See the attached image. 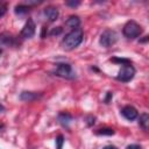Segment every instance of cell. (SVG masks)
Returning a JSON list of instances; mask_svg holds the SVG:
<instances>
[{"mask_svg": "<svg viewBox=\"0 0 149 149\" xmlns=\"http://www.w3.org/2000/svg\"><path fill=\"white\" fill-rule=\"evenodd\" d=\"M0 42L5 45H15V41H14V37L12 35H8V34H2L0 35Z\"/></svg>", "mask_w": 149, "mask_h": 149, "instance_id": "13", "label": "cell"}, {"mask_svg": "<svg viewBox=\"0 0 149 149\" xmlns=\"http://www.w3.org/2000/svg\"><path fill=\"white\" fill-rule=\"evenodd\" d=\"M41 97H42V93H40V92H30V91H23L20 94V99L22 101H26V102L35 101Z\"/></svg>", "mask_w": 149, "mask_h": 149, "instance_id": "9", "label": "cell"}, {"mask_svg": "<svg viewBox=\"0 0 149 149\" xmlns=\"http://www.w3.org/2000/svg\"><path fill=\"white\" fill-rule=\"evenodd\" d=\"M121 114H122V116H123L125 119H127L128 121H133V120H135V119L137 118L139 112H137V109H136L135 107L128 105V106H125V107L121 109Z\"/></svg>", "mask_w": 149, "mask_h": 149, "instance_id": "7", "label": "cell"}, {"mask_svg": "<svg viewBox=\"0 0 149 149\" xmlns=\"http://www.w3.org/2000/svg\"><path fill=\"white\" fill-rule=\"evenodd\" d=\"M6 12H7V7H6V6H1V7H0V17H2Z\"/></svg>", "mask_w": 149, "mask_h": 149, "instance_id": "22", "label": "cell"}, {"mask_svg": "<svg viewBox=\"0 0 149 149\" xmlns=\"http://www.w3.org/2000/svg\"><path fill=\"white\" fill-rule=\"evenodd\" d=\"M3 109H5V107H3V106H2V105H0V113H1V112H2V111H3Z\"/></svg>", "mask_w": 149, "mask_h": 149, "instance_id": "24", "label": "cell"}, {"mask_svg": "<svg viewBox=\"0 0 149 149\" xmlns=\"http://www.w3.org/2000/svg\"><path fill=\"white\" fill-rule=\"evenodd\" d=\"M29 6H27V5H23V3H20V5H17V6H15V9H14V12H15V14H17V15H24V14H27L28 12H29Z\"/></svg>", "mask_w": 149, "mask_h": 149, "instance_id": "14", "label": "cell"}, {"mask_svg": "<svg viewBox=\"0 0 149 149\" xmlns=\"http://www.w3.org/2000/svg\"><path fill=\"white\" fill-rule=\"evenodd\" d=\"M63 143H64V137L63 135H58L56 137V148L57 149H62L63 148Z\"/></svg>", "mask_w": 149, "mask_h": 149, "instance_id": "16", "label": "cell"}, {"mask_svg": "<svg viewBox=\"0 0 149 149\" xmlns=\"http://www.w3.org/2000/svg\"><path fill=\"white\" fill-rule=\"evenodd\" d=\"M111 61L112 62H115V63H120L121 65L122 64H127V63H132L129 59H127V58H118V57H114V58H111Z\"/></svg>", "mask_w": 149, "mask_h": 149, "instance_id": "17", "label": "cell"}, {"mask_svg": "<svg viewBox=\"0 0 149 149\" xmlns=\"http://www.w3.org/2000/svg\"><path fill=\"white\" fill-rule=\"evenodd\" d=\"M35 31H36V26H35V22L33 19H28L20 33V36L22 38H30L35 35Z\"/></svg>", "mask_w": 149, "mask_h": 149, "instance_id": "6", "label": "cell"}, {"mask_svg": "<svg viewBox=\"0 0 149 149\" xmlns=\"http://www.w3.org/2000/svg\"><path fill=\"white\" fill-rule=\"evenodd\" d=\"M114 129L112 128H100L95 132L97 135H107V136H111V135H114Z\"/></svg>", "mask_w": 149, "mask_h": 149, "instance_id": "15", "label": "cell"}, {"mask_svg": "<svg viewBox=\"0 0 149 149\" xmlns=\"http://www.w3.org/2000/svg\"><path fill=\"white\" fill-rule=\"evenodd\" d=\"M1 54H2V49L0 48V55H1Z\"/></svg>", "mask_w": 149, "mask_h": 149, "instance_id": "26", "label": "cell"}, {"mask_svg": "<svg viewBox=\"0 0 149 149\" xmlns=\"http://www.w3.org/2000/svg\"><path fill=\"white\" fill-rule=\"evenodd\" d=\"M127 149H142V147L140 144H129Z\"/></svg>", "mask_w": 149, "mask_h": 149, "instance_id": "21", "label": "cell"}, {"mask_svg": "<svg viewBox=\"0 0 149 149\" xmlns=\"http://www.w3.org/2000/svg\"><path fill=\"white\" fill-rule=\"evenodd\" d=\"M118 41V34L112 29H106L102 31L99 38V44L104 48H109L114 45Z\"/></svg>", "mask_w": 149, "mask_h": 149, "instance_id": "4", "label": "cell"}, {"mask_svg": "<svg viewBox=\"0 0 149 149\" xmlns=\"http://www.w3.org/2000/svg\"><path fill=\"white\" fill-rule=\"evenodd\" d=\"M2 127H3V125H0V129H2Z\"/></svg>", "mask_w": 149, "mask_h": 149, "instance_id": "25", "label": "cell"}, {"mask_svg": "<svg viewBox=\"0 0 149 149\" xmlns=\"http://www.w3.org/2000/svg\"><path fill=\"white\" fill-rule=\"evenodd\" d=\"M122 34L127 38H136L142 34V27L137 22L130 20L123 26Z\"/></svg>", "mask_w": 149, "mask_h": 149, "instance_id": "2", "label": "cell"}, {"mask_svg": "<svg viewBox=\"0 0 149 149\" xmlns=\"http://www.w3.org/2000/svg\"><path fill=\"white\" fill-rule=\"evenodd\" d=\"M83 40H84V31L80 27H78V28L72 29L64 36V38L61 42V45L64 50L70 51V50L76 49L83 42Z\"/></svg>", "mask_w": 149, "mask_h": 149, "instance_id": "1", "label": "cell"}, {"mask_svg": "<svg viewBox=\"0 0 149 149\" xmlns=\"http://www.w3.org/2000/svg\"><path fill=\"white\" fill-rule=\"evenodd\" d=\"M113 97V93L112 92H107V97L105 98V104H109V100L112 99Z\"/></svg>", "mask_w": 149, "mask_h": 149, "instance_id": "20", "label": "cell"}, {"mask_svg": "<svg viewBox=\"0 0 149 149\" xmlns=\"http://www.w3.org/2000/svg\"><path fill=\"white\" fill-rule=\"evenodd\" d=\"M65 24H66L68 27L72 28V29L78 28L79 24H80V19H79V16H77V15H71V16H69V19L65 21Z\"/></svg>", "mask_w": 149, "mask_h": 149, "instance_id": "12", "label": "cell"}, {"mask_svg": "<svg viewBox=\"0 0 149 149\" xmlns=\"http://www.w3.org/2000/svg\"><path fill=\"white\" fill-rule=\"evenodd\" d=\"M43 14H44V16H45L50 22L56 21V20L58 19V16H59V12H58L57 7H54V6H48V7H45L44 10H43Z\"/></svg>", "mask_w": 149, "mask_h": 149, "instance_id": "8", "label": "cell"}, {"mask_svg": "<svg viewBox=\"0 0 149 149\" xmlns=\"http://www.w3.org/2000/svg\"><path fill=\"white\" fill-rule=\"evenodd\" d=\"M65 5L66 6H70V7H77V6H79L80 5V1H66L65 2Z\"/></svg>", "mask_w": 149, "mask_h": 149, "instance_id": "19", "label": "cell"}, {"mask_svg": "<svg viewBox=\"0 0 149 149\" xmlns=\"http://www.w3.org/2000/svg\"><path fill=\"white\" fill-rule=\"evenodd\" d=\"M57 120H58V122H59L63 127L69 128L70 123L72 122V116H71V114H69V113H66V112H61V113L58 114V116H57Z\"/></svg>", "mask_w": 149, "mask_h": 149, "instance_id": "10", "label": "cell"}, {"mask_svg": "<svg viewBox=\"0 0 149 149\" xmlns=\"http://www.w3.org/2000/svg\"><path fill=\"white\" fill-rule=\"evenodd\" d=\"M54 73L58 77L65 78V79H73L76 77L74 71L72 70V66L69 63H58L56 65V69Z\"/></svg>", "mask_w": 149, "mask_h": 149, "instance_id": "5", "label": "cell"}, {"mask_svg": "<svg viewBox=\"0 0 149 149\" xmlns=\"http://www.w3.org/2000/svg\"><path fill=\"white\" fill-rule=\"evenodd\" d=\"M134 76H135V68L132 65V63H127V64H122L121 69L118 72L116 79L122 83H128L134 78Z\"/></svg>", "mask_w": 149, "mask_h": 149, "instance_id": "3", "label": "cell"}, {"mask_svg": "<svg viewBox=\"0 0 149 149\" xmlns=\"http://www.w3.org/2000/svg\"><path fill=\"white\" fill-rule=\"evenodd\" d=\"M62 27H56V28H54L51 31H50V35H59L61 33H62Z\"/></svg>", "mask_w": 149, "mask_h": 149, "instance_id": "18", "label": "cell"}, {"mask_svg": "<svg viewBox=\"0 0 149 149\" xmlns=\"http://www.w3.org/2000/svg\"><path fill=\"white\" fill-rule=\"evenodd\" d=\"M139 125L140 127L144 130V132H148L149 129V114L148 113H142L140 115V119H139Z\"/></svg>", "mask_w": 149, "mask_h": 149, "instance_id": "11", "label": "cell"}, {"mask_svg": "<svg viewBox=\"0 0 149 149\" xmlns=\"http://www.w3.org/2000/svg\"><path fill=\"white\" fill-rule=\"evenodd\" d=\"M102 149H118L115 146H112V144H109V146H106V147H104Z\"/></svg>", "mask_w": 149, "mask_h": 149, "instance_id": "23", "label": "cell"}]
</instances>
